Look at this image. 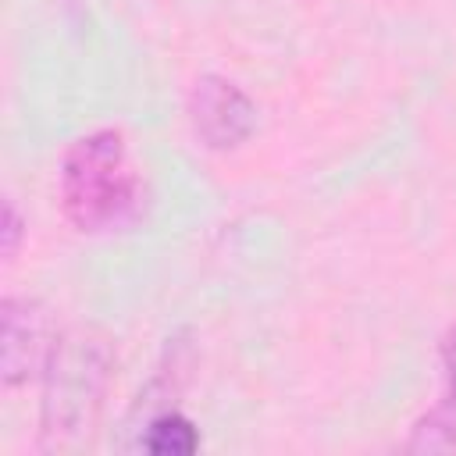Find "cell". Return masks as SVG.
<instances>
[{
  "label": "cell",
  "instance_id": "obj_8",
  "mask_svg": "<svg viewBox=\"0 0 456 456\" xmlns=\"http://www.w3.org/2000/svg\"><path fill=\"white\" fill-rule=\"evenodd\" d=\"M442 363H445V374H449V388L456 395V331H449L445 342H442Z\"/></svg>",
  "mask_w": 456,
  "mask_h": 456
},
{
  "label": "cell",
  "instance_id": "obj_1",
  "mask_svg": "<svg viewBox=\"0 0 456 456\" xmlns=\"http://www.w3.org/2000/svg\"><path fill=\"white\" fill-rule=\"evenodd\" d=\"M61 207L78 232H121L142 214V182L118 128L75 139L61 160Z\"/></svg>",
  "mask_w": 456,
  "mask_h": 456
},
{
  "label": "cell",
  "instance_id": "obj_4",
  "mask_svg": "<svg viewBox=\"0 0 456 456\" xmlns=\"http://www.w3.org/2000/svg\"><path fill=\"white\" fill-rule=\"evenodd\" d=\"M192 132L210 150H235L256 128V103L228 78L203 75L189 93Z\"/></svg>",
  "mask_w": 456,
  "mask_h": 456
},
{
  "label": "cell",
  "instance_id": "obj_6",
  "mask_svg": "<svg viewBox=\"0 0 456 456\" xmlns=\"http://www.w3.org/2000/svg\"><path fill=\"white\" fill-rule=\"evenodd\" d=\"M410 452H456V395L420 417L406 442Z\"/></svg>",
  "mask_w": 456,
  "mask_h": 456
},
{
  "label": "cell",
  "instance_id": "obj_5",
  "mask_svg": "<svg viewBox=\"0 0 456 456\" xmlns=\"http://www.w3.org/2000/svg\"><path fill=\"white\" fill-rule=\"evenodd\" d=\"M139 449L153 456H192L200 449V431L189 417L164 410V413H153L139 431Z\"/></svg>",
  "mask_w": 456,
  "mask_h": 456
},
{
  "label": "cell",
  "instance_id": "obj_3",
  "mask_svg": "<svg viewBox=\"0 0 456 456\" xmlns=\"http://www.w3.org/2000/svg\"><path fill=\"white\" fill-rule=\"evenodd\" d=\"M57 331L43 303L25 296H7L0 306V378L7 388H18L39 378L53 356Z\"/></svg>",
  "mask_w": 456,
  "mask_h": 456
},
{
  "label": "cell",
  "instance_id": "obj_2",
  "mask_svg": "<svg viewBox=\"0 0 456 456\" xmlns=\"http://www.w3.org/2000/svg\"><path fill=\"white\" fill-rule=\"evenodd\" d=\"M110 367H114V356L100 335L71 331L57 338L53 356L43 370V381H46L43 413H39L43 445L64 449L93 431L110 385Z\"/></svg>",
  "mask_w": 456,
  "mask_h": 456
},
{
  "label": "cell",
  "instance_id": "obj_7",
  "mask_svg": "<svg viewBox=\"0 0 456 456\" xmlns=\"http://www.w3.org/2000/svg\"><path fill=\"white\" fill-rule=\"evenodd\" d=\"M18 242H21V217H18L14 203L7 200V203H4V256H7V260L18 253Z\"/></svg>",
  "mask_w": 456,
  "mask_h": 456
}]
</instances>
